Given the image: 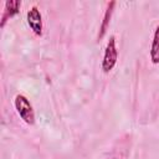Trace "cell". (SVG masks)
Returning a JSON list of instances; mask_svg holds the SVG:
<instances>
[{
    "instance_id": "cell-4",
    "label": "cell",
    "mask_w": 159,
    "mask_h": 159,
    "mask_svg": "<svg viewBox=\"0 0 159 159\" xmlns=\"http://www.w3.org/2000/svg\"><path fill=\"white\" fill-rule=\"evenodd\" d=\"M20 7H21V1L20 0H7V1H5L4 12L1 15V21H0V27L1 29L5 26L7 20L14 17L20 11Z\"/></svg>"
},
{
    "instance_id": "cell-1",
    "label": "cell",
    "mask_w": 159,
    "mask_h": 159,
    "mask_svg": "<svg viewBox=\"0 0 159 159\" xmlns=\"http://www.w3.org/2000/svg\"><path fill=\"white\" fill-rule=\"evenodd\" d=\"M14 106H15L17 114L26 124L31 125L35 123V112L27 97H25L24 94H17L14 99Z\"/></svg>"
},
{
    "instance_id": "cell-5",
    "label": "cell",
    "mask_w": 159,
    "mask_h": 159,
    "mask_svg": "<svg viewBox=\"0 0 159 159\" xmlns=\"http://www.w3.org/2000/svg\"><path fill=\"white\" fill-rule=\"evenodd\" d=\"M114 6H116V1L108 2L107 9H106L104 15H103V19H102V22H101V26H99V31H98L97 40H102L103 36L106 35V32H107V30H108V26H109V22H111V19H112V14H113Z\"/></svg>"
},
{
    "instance_id": "cell-2",
    "label": "cell",
    "mask_w": 159,
    "mask_h": 159,
    "mask_svg": "<svg viewBox=\"0 0 159 159\" xmlns=\"http://www.w3.org/2000/svg\"><path fill=\"white\" fill-rule=\"evenodd\" d=\"M117 60H118V50L116 46V37L111 36L104 48V55L102 60V71L104 73L111 72L116 66Z\"/></svg>"
},
{
    "instance_id": "cell-3",
    "label": "cell",
    "mask_w": 159,
    "mask_h": 159,
    "mask_svg": "<svg viewBox=\"0 0 159 159\" xmlns=\"http://www.w3.org/2000/svg\"><path fill=\"white\" fill-rule=\"evenodd\" d=\"M27 24L36 36L42 35V16L37 6H32L26 14Z\"/></svg>"
},
{
    "instance_id": "cell-6",
    "label": "cell",
    "mask_w": 159,
    "mask_h": 159,
    "mask_svg": "<svg viewBox=\"0 0 159 159\" xmlns=\"http://www.w3.org/2000/svg\"><path fill=\"white\" fill-rule=\"evenodd\" d=\"M150 61L154 65L159 63V25L155 27L153 35V41L150 46Z\"/></svg>"
}]
</instances>
